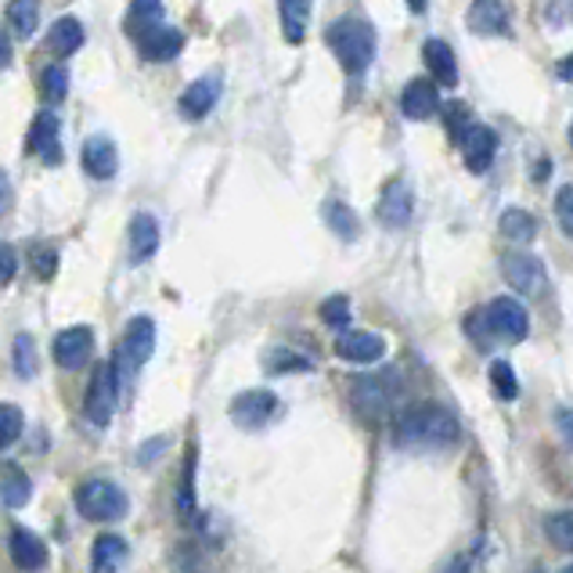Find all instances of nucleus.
<instances>
[{
	"label": "nucleus",
	"mask_w": 573,
	"mask_h": 573,
	"mask_svg": "<svg viewBox=\"0 0 573 573\" xmlns=\"http://www.w3.org/2000/svg\"><path fill=\"white\" fill-rule=\"evenodd\" d=\"M390 441L401 452H441V447L458 441V418L436 401L404 407L393 415Z\"/></svg>",
	"instance_id": "f257e3e1"
},
{
	"label": "nucleus",
	"mask_w": 573,
	"mask_h": 573,
	"mask_svg": "<svg viewBox=\"0 0 573 573\" xmlns=\"http://www.w3.org/2000/svg\"><path fill=\"white\" fill-rule=\"evenodd\" d=\"M469 336L476 343L484 339H501V343H523L527 332H530V314L520 299L512 296H498L490 299L484 310H473L469 321H466Z\"/></svg>",
	"instance_id": "f03ea898"
},
{
	"label": "nucleus",
	"mask_w": 573,
	"mask_h": 573,
	"mask_svg": "<svg viewBox=\"0 0 573 573\" xmlns=\"http://www.w3.org/2000/svg\"><path fill=\"white\" fill-rule=\"evenodd\" d=\"M401 393H404L401 375L393 372V368H386V372H364L353 379L350 404L361 422H368V426H382V422L397 412Z\"/></svg>",
	"instance_id": "7ed1b4c3"
},
{
	"label": "nucleus",
	"mask_w": 573,
	"mask_h": 573,
	"mask_svg": "<svg viewBox=\"0 0 573 573\" xmlns=\"http://www.w3.org/2000/svg\"><path fill=\"white\" fill-rule=\"evenodd\" d=\"M325 44L332 47L336 62L343 65L350 76L364 73L375 59V30L364 19H336L325 30Z\"/></svg>",
	"instance_id": "20e7f679"
},
{
	"label": "nucleus",
	"mask_w": 573,
	"mask_h": 573,
	"mask_svg": "<svg viewBox=\"0 0 573 573\" xmlns=\"http://www.w3.org/2000/svg\"><path fill=\"white\" fill-rule=\"evenodd\" d=\"M76 512L91 523H113L130 512V498L113 480H87L76 487Z\"/></svg>",
	"instance_id": "39448f33"
},
{
	"label": "nucleus",
	"mask_w": 573,
	"mask_h": 573,
	"mask_svg": "<svg viewBox=\"0 0 573 573\" xmlns=\"http://www.w3.org/2000/svg\"><path fill=\"white\" fill-rule=\"evenodd\" d=\"M152 350H156V321L148 318V314H138V318L127 325V332H123L119 350H116L113 368H116L119 382L138 375L141 368L152 361Z\"/></svg>",
	"instance_id": "423d86ee"
},
{
	"label": "nucleus",
	"mask_w": 573,
	"mask_h": 573,
	"mask_svg": "<svg viewBox=\"0 0 573 573\" xmlns=\"http://www.w3.org/2000/svg\"><path fill=\"white\" fill-rule=\"evenodd\" d=\"M116 393H119V375L113 364H94V375L87 382V393H84V415L91 426L105 429L108 422L116 415Z\"/></svg>",
	"instance_id": "0eeeda50"
},
{
	"label": "nucleus",
	"mask_w": 573,
	"mask_h": 573,
	"mask_svg": "<svg viewBox=\"0 0 573 573\" xmlns=\"http://www.w3.org/2000/svg\"><path fill=\"white\" fill-rule=\"evenodd\" d=\"M227 412L238 429H264L282 415V401L270 390H245L231 401Z\"/></svg>",
	"instance_id": "6e6552de"
},
{
	"label": "nucleus",
	"mask_w": 573,
	"mask_h": 573,
	"mask_svg": "<svg viewBox=\"0 0 573 573\" xmlns=\"http://www.w3.org/2000/svg\"><path fill=\"white\" fill-rule=\"evenodd\" d=\"M501 278L509 282L512 293L520 296H541L549 289V275H544V264L534 253H509L501 261Z\"/></svg>",
	"instance_id": "1a4fd4ad"
},
{
	"label": "nucleus",
	"mask_w": 573,
	"mask_h": 573,
	"mask_svg": "<svg viewBox=\"0 0 573 573\" xmlns=\"http://www.w3.org/2000/svg\"><path fill=\"white\" fill-rule=\"evenodd\" d=\"M91 353H94V332L87 325H73V329L54 336V361L65 372H79L91 361Z\"/></svg>",
	"instance_id": "9d476101"
},
{
	"label": "nucleus",
	"mask_w": 573,
	"mask_h": 573,
	"mask_svg": "<svg viewBox=\"0 0 573 573\" xmlns=\"http://www.w3.org/2000/svg\"><path fill=\"white\" fill-rule=\"evenodd\" d=\"M458 145H461V162H466V170L476 177L487 173L490 162H495V156H498V134L484 127V123H473V127L466 130V138H461Z\"/></svg>",
	"instance_id": "9b49d317"
},
{
	"label": "nucleus",
	"mask_w": 573,
	"mask_h": 573,
	"mask_svg": "<svg viewBox=\"0 0 573 573\" xmlns=\"http://www.w3.org/2000/svg\"><path fill=\"white\" fill-rule=\"evenodd\" d=\"M336 353L350 364H375L386 353V339L364 329H343L336 336Z\"/></svg>",
	"instance_id": "f8f14e48"
},
{
	"label": "nucleus",
	"mask_w": 573,
	"mask_h": 573,
	"mask_svg": "<svg viewBox=\"0 0 573 573\" xmlns=\"http://www.w3.org/2000/svg\"><path fill=\"white\" fill-rule=\"evenodd\" d=\"M379 224L382 227H404L415 216V195L404 181H390L379 195Z\"/></svg>",
	"instance_id": "ddd939ff"
},
{
	"label": "nucleus",
	"mask_w": 573,
	"mask_h": 573,
	"mask_svg": "<svg viewBox=\"0 0 573 573\" xmlns=\"http://www.w3.org/2000/svg\"><path fill=\"white\" fill-rule=\"evenodd\" d=\"M466 25L476 36H509V8L501 0H473Z\"/></svg>",
	"instance_id": "4468645a"
},
{
	"label": "nucleus",
	"mask_w": 573,
	"mask_h": 573,
	"mask_svg": "<svg viewBox=\"0 0 573 573\" xmlns=\"http://www.w3.org/2000/svg\"><path fill=\"white\" fill-rule=\"evenodd\" d=\"M401 113L407 119H429L433 113H441V91H436V79H412L401 94Z\"/></svg>",
	"instance_id": "2eb2a0df"
},
{
	"label": "nucleus",
	"mask_w": 573,
	"mask_h": 573,
	"mask_svg": "<svg viewBox=\"0 0 573 573\" xmlns=\"http://www.w3.org/2000/svg\"><path fill=\"white\" fill-rule=\"evenodd\" d=\"M84 170L94 177V181H108V177H116L119 152H116L113 138H105V134H98V138H87V145H84Z\"/></svg>",
	"instance_id": "dca6fc26"
},
{
	"label": "nucleus",
	"mask_w": 573,
	"mask_h": 573,
	"mask_svg": "<svg viewBox=\"0 0 573 573\" xmlns=\"http://www.w3.org/2000/svg\"><path fill=\"white\" fill-rule=\"evenodd\" d=\"M127 242H130V264H145L152 261L156 250H159V221L148 213H138L130 221V231H127Z\"/></svg>",
	"instance_id": "f3484780"
},
{
	"label": "nucleus",
	"mask_w": 573,
	"mask_h": 573,
	"mask_svg": "<svg viewBox=\"0 0 573 573\" xmlns=\"http://www.w3.org/2000/svg\"><path fill=\"white\" fill-rule=\"evenodd\" d=\"M11 559H15L19 570H44L47 566L44 538H36L33 530H25V527H15L11 530Z\"/></svg>",
	"instance_id": "a211bd4d"
},
{
	"label": "nucleus",
	"mask_w": 573,
	"mask_h": 573,
	"mask_svg": "<svg viewBox=\"0 0 573 573\" xmlns=\"http://www.w3.org/2000/svg\"><path fill=\"white\" fill-rule=\"evenodd\" d=\"M216 98H221V76H202L181 94V113L188 119H202V116H210Z\"/></svg>",
	"instance_id": "6ab92c4d"
},
{
	"label": "nucleus",
	"mask_w": 573,
	"mask_h": 573,
	"mask_svg": "<svg viewBox=\"0 0 573 573\" xmlns=\"http://www.w3.org/2000/svg\"><path fill=\"white\" fill-rule=\"evenodd\" d=\"M141 54L148 62H170L181 54L184 47V33L181 30H170V25H156V30H148L141 40Z\"/></svg>",
	"instance_id": "aec40b11"
},
{
	"label": "nucleus",
	"mask_w": 573,
	"mask_h": 573,
	"mask_svg": "<svg viewBox=\"0 0 573 573\" xmlns=\"http://www.w3.org/2000/svg\"><path fill=\"white\" fill-rule=\"evenodd\" d=\"M422 59H426L429 73L441 87L458 84V62H455L452 44H444V40H426V44H422Z\"/></svg>",
	"instance_id": "412c9836"
},
{
	"label": "nucleus",
	"mask_w": 573,
	"mask_h": 573,
	"mask_svg": "<svg viewBox=\"0 0 573 573\" xmlns=\"http://www.w3.org/2000/svg\"><path fill=\"white\" fill-rule=\"evenodd\" d=\"M30 152L44 156L47 162H59V116L36 113L30 127Z\"/></svg>",
	"instance_id": "4be33fe9"
},
{
	"label": "nucleus",
	"mask_w": 573,
	"mask_h": 573,
	"mask_svg": "<svg viewBox=\"0 0 573 573\" xmlns=\"http://www.w3.org/2000/svg\"><path fill=\"white\" fill-rule=\"evenodd\" d=\"M33 495V480L25 476L15 461H4L0 466V501L8 505V509H22L25 501Z\"/></svg>",
	"instance_id": "5701e85b"
},
{
	"label": "nucleus",
	"mask_w": 573,
	"mask_h": 573,
	"mask_svg": "<svg viewBox=\"0 0 573 573\" xmlns=\"http://www.w3.org/2000/svg\"><path fill=\"white\" fill-rule=\"evenodd\" d=\"M47 47H51V54H59V59H70V54L84 47V25H79V19L65 15L54 22L47 33Z\"/></svg>",
	"instance_id": "b1692460"
},
{
	"label": "nucleus",
	"mask_w": 573,
	"mask_h": 573,
	"mask_svg": "<svg viewBox=\"0 0 573 573\" xmlns=\"http://www.w3.org/2000/svg\"><path fill=\"white\" fill-rule=\"evenodd\" d=\"M127 552H130V544L119 534H102L91 549V570H98V573L119 570L123 563H127Z\"/></svg>",
	"instance_id": "393cba45"
},
{
	"label": "nucleus",
	"mask_w": 573,
	"mask_h": 573,
	"mask_svg": "<svg viewBox=\"0 0 573 573\" xmlns=\"http://www.w3.org/2000/svg\"><path fill=\"white\" fill-rule=\"evenodd\" d=\"M498 231L509 242H520V245H527V242H534L538 238V221H534V213H527V210H520V206H509L501 216H498Z\"/></svg>",
	"instance_id": "a878e982"
},
{
	"label": "nucleus",
	"mask_w": 573,
	"mask_h": 573,
	"mask_svg": "<svg viewBox=\"0 0 573 573\" xmlns=\"http://www.w3.org/2000/svg\"><path fill=\"white\" fill-rule=\"evenodd\" d=\"M278 15H282V33L289 44H299L307 36L310 22V0H278Z\"/></svg>",
	"instance_id": "bb28decb"
},
{
	"label": "nucleus",
	"mask_w": 573,
	"mask_h": 573,
	"mask_svg": "<svg viewBox=\"0 0 573 573\" xmlns=\"http://www.w3.org/2000/svg\"><path fill=\"white\" fill-rule=\"evenodd\" d=\"M162 25V0H130L127 11V33L134 40H141L148 30Z\"/></svg>",
	"instance_id": "cd10ccee"
},
{
	"label": "nucleus",
	"mask_w": 573,
	"mask_h": 573,
	"mask_svg": "<svg viewBox=\"0 0 573 573\" xmlns=\"http://www.w3.org/2000/svg\"><path fill=\"white\" fill-rule=\"evenodd\" d=\"M321 216H325V224H329L343 242H353V238H358L361 221H358V213H353V210L347 206V202L329 199V202H325V206H321Z\"/></svg>",
	"instance_id": "c85d7f7f"
},
{
	"label": "nucleus",
	"mask_w": 573,
	"mask_h": 573,
	"mask_svg": "<svg viewBox=\"0 0 573 573\" xmlns=\"http://www.w3.org/2000/svg\"><path fill=\"white\" fill-rule=\"evenodd\" d=\"M8 25H11V33L15 36L30 40L36 33V25H40V4L36 0H8Z\"/></svg>",
	"instance_id": "c756f323"
},
{
	"label": "nucleus",
	"mask_w": 573,
	"mask_h": 573,
	"mask_svg": "<svg viewBox=\"0 0 573 573\" xmlns=\"http://www.w3.org/2000/svg\"><path fill=\"white\" fill-rule=\"evenodd\" d=\"M264 368H267V375H289V372H310V358H304V353H296L289 347H275V350H267V358H264Z\"/></svg>",
	"instance_id": "7c9ffc66"
},
{
	"label": "nucleus",
	"mask_w": 573,
	"mask_h": 573,
	"mask_svg": "<svg viewBox=\"0 0 573 573\" xmlns=\"http://www.w3.org/2000/svg\"><path fill=\"white\" fill-rule=\"evenodd\" d=\"M177 512H181L184 520L195 516V452H188L184 476H181V484H177Z\"/></svg>",
	"instance_id": "2f4dec72"
},
{
	"label": "nucleus",
	"mask_w": 573,
	"mask_h": 573,
	"mask_svg": "<svg viewBox=\"0 0 573 573\" xmlns=\"http://www.w3.org/2000/svg\"><path fill=\"white\" fill-rule=\"evenodd\" d=\"M490 386L501 401H516L520 397V379H516V368L509 361H495L490 364Z\"/></svg>",
	"instance_id": "473e14b6"
},
{
	"label": "nucleus",
	"mask_w": 573,
	"mask_h": 573,
	"mask_svg": "<svg viewBox=\"0 0 573 573\" xmlns=\"http://www.w3.org/2000/svg\"><path fill=\"white\" fill-rule=\"evenodd\" d=\"M25 429V415L15 404H0V452H8Z\"/></svg>",
	"instance_id": "72a5a7b5"
},
{
	"label": "nucleus",
	"mask_w": 573,
	"mask_h": 573,
	"mask_svg": "<svg viewBox=\"0 0 573 573\" xmlns=\"http://www.w3.org/2000/svg\"><path fill=\"white\" fill-rule=\"evenodd\" d=\"M544 534L555 544V549L573 552V512H552L544 520Z\"/></svg>",
	"instance_id": "f704fd0d"
},
{
	"label": "nucleus",
	"mask_w": 573,
	"mask_h": 573,
	"mask_svg": "<svg viewBox=\"0 0 573 573\" xmlns=\"http://www.w3.org/2000/svg\"><path fill=\"white\" fill-rule=\"evenodd\" d=\"M15 372L22 379H33L36 375V339L30 332H19L15 336Z\"/></svg>",
	"instance_id": "c9c22d12"
},
{
	"label": "nucleus",
	"mask_w": 573,
	"mask_h": 573,
	"mask_svg": "<svg viewBox=\"0 0 573 573\" xmlns=\"http://www.w3.org/2000/svg\"><path fill=\"white\" fill-rule=\"evenodd\" d=\"M321 321L325 325H329V329H339V332H343V329H350V299L347 296H329V299H325V304H321Z\"/></svg>",
	"instance_id": "e433bc0d"
},
{
	"label": "nucleus",
	"mask_w": 573,
	"mask_h": 573,
	"mask_svg": "<svg viewBox=\"0 0 573 573\" xmlns=\"http://www.w3.org/2000/svg\"><path fill=\"white\" fill-rule=\"evenodd\" d=\"M40 87H44V98L54 105L62 102L65 94H70V73L62 70V65H47L44 76H40Z\"/></svg>",
	"instance_id": "4c0bfd02"
},
{
	"label": "nucleus",
	"mask_w": 573,
	"mask_h": 573,
	"mask_svg": "<svg viewBox=\"0 0 573 573\" xmlns=\"http://www.w3.org/2000/svg\"><path fill=\"white\" fill-rule=\"evenodd\" d=\"M444 127H447V134H452L455 141L466 138V130L473 127V123H469V105H461V102L447 105L444 108Z\"/></svg>",
	"instance_id": "58836bf2"
},
{
	"label": "nucleus",
	"mask_w": 573,
	"mask_h": 573,
	"mask_svg": "<svg viewBox=\"0 0 573 573\" xmlns=\"http://www.w3.org/2000/svg\"><path fill=\"white\" fill-rule=\"evenodd\" d=\"M555 221H559V227H563V235L573 238V184L559 188V195H555Z\"/></svg>",
	"instance_id": "ea45409f"
},
{
	"label": "nucleus",
	"mask_w": 573,
	"mask_h": 573,
	"mask_svg": "<svg viewBox=\"0 0 573 573\" xmlns=\"http://www.w3.org/2000/svg\"><path fill=\"white\" fill-rule=\"evenodd\" d=\"M54 267H59V250H51V245H33V270L40 278H51Z\"/></svg>",
	"instance_id": "a19ab883"
},
{
	"label": "nucleus",
	"mask_w": 573,
	"mask_h": 573,
	"mask_svg": "<svg viewBox=\"0 0 573 573\" xmlns=\"http://www.w3.org/2000/svg\"><path fill=\"white\" fill-rule=\"evenodd\" d=\"M15 275H19V256L8 242H0V289L15 282Z\"/></svg>",
	"instance_id": "79ce46f5"
},
{
	"label": "nucleus",
	"mask_w": 573,
	"mask_h": 573,
	"mask_svg": "<svg viewBox=\"0 0 573 573\" xmlns=\"http://www.w3.org/2000/svg\"><path fill=\"white\" fill-rule=\"evenodd\" d=\"M555 429L563 433L566 447H573V407H555Z\"/></svg>",
	"instance_id": "37998d69"
},
{
	"label": "nucleus",
	"mask_w": 573,
	"mask_h": 573,
	"mask_svg": "<svg viewBox=\"0 0 573 573\" xmlns=\"http://www.w3.org/2000/svg\"><path fill=\"white\" fill-rule=\"evenodd\" d=\"M555 76L563 79V84H573V51H570V54H563V59H559V65H555Z\"/></svg>",
	"instance_id": "c03bdc74"
},
{
	"label": "nucleus",
	"mask_w": 573,
	"mask_h": 573,
	"mask_svg": "<svg viewBox=\"0 0 573 573\" xmlns=\"http://www.w3.org/2000/svg\"><path fill=\"white\" fill-rule=\"evenodd\" d=\"M8 199H11V184H8V173L0 170V213L8 210Z\"/></svg>",
	"instance_id": "a18cd8bd"
},
{
	"label": "nucleus",
	"mask_w": 573,
	"mask_h": 573,
	"mask_svg": "<svg viewBox=\"0 0 573 573\" xmlns=\"http://www.w3.org/2000/svg\"><path fill=\"white\" fill-rule=\"evenodd\" d=\"M11 65V44H8V33H0V70Z\"/></svg>",
	"instance_id": "49530a36"
},
{
	"label": "nucleus",
	"mask_w": 573,
	"mask_h": 573,
	"mask_svg": "<svg viewBox=\"0 0 573 573\" xmlns=\"http://www.w3.org/2000/svg\"><path fill=\"white\" fill-rule=\"evenodd\" d=\"M426 4H429V0H407V11H412V15H422Z\"/></svg>",
	"instance_id": "de8ad7c7"
},
{
	"label": "nucleus",
	"mask_w": 573,
	"mask_h": 573,
	"mask_svg": "<svg viewBox=\"0 0 573 573\" xmlns=\"http://www.w3.org/2000/svg\"><path fill=\"white\" fill-rule=\"evenodd\" d=\"M570 145H573V127H570Z\"/></svg>",
	"instance_id": "09e8293b"
}]
</instances>
